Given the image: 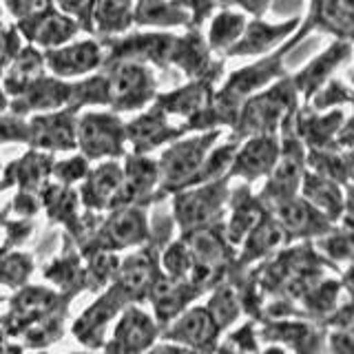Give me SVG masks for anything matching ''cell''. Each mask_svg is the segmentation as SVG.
I'll list each match as a JSON object with an SVG mask.
<instances>
[{"label": "cell", "instance_id": "1", "mask_svg": "<svg viewBox=\"0 0 354 354\" xmlns=\"http://www.w3.org/2000/svg\"><path fill=\"white\" fill-rule=\"evenodd\" d=\"M111 91L122 104H140L151 91V77L142 66H122L106 84V93Z\"/></svg>", "mask_w": 354, "mask_h": 354}, {"label": "cell", "instance_id": "2", "mask_svg": "<svg viewBox=\"0 0 354 354\" xmlns=\"http://www.w3.org/2000/svg\"><path fill=\"white\" fill-rule=\"evenodd\" d=\"M82 144L86 151H91L93 155L115 151V144L120 138V124L113 118L104 115H88L82 122Z\"/></svg>", "mask_w": 354, "mask_h": 354}, {"label": "cell", "instance_id": "3", "mask_svg": "<svg viewBox=\"0 0 354 354\" xmlns=\"http://www.w3.org/2000/svg\"><path fill=\"white\" fill-rule=\"evenodd\" d=\"M97 62H100V53H97V47L91 42L75 44V47H71V49L55 51L49 55L51 69L58 71L60 75L88 71V69H93Z\"/></svg>", "mask_w": 354, "mask_h": 354}, {"label": "cell", "instance_id": "4", "mask_svg": "<svg viewBox=\"0 0 354 354\" xmlns=\"http://www.w3.org/2000/svg\"><path fill=\"white\" fill-rule=\"evenodd\" d=\"M199 155H202V142H188L182 144L180 149L171 151V155L166 158V171H169L171 180L191 173L193 166H197Z\"/></svg>", "mask_w": 354, "mask_h": 354}, {"label": "cell", "instance_id": "5", "mask_svg": "<svg viewBox=\"0 0 354 354\" xmlns=\"http://www.w3.org/2000/svg\"><path fill=\"white\" fill-rule=\"evenodd\" d=\"M297 20L286 22L283 27H266V25H252V29L246 33V42L237 49V53H246V51H261L263 47L272 44L279 36H286L288 31L295 27Z\"/></svg>", "mask_w": 354, "mask_h": 354}, {"label": "cell", "instance_id": "6", "mask_svg": "<svg viewBox=\"0 0 354 354\" xmlns=\"http://www.w3.org/2000/svg\"><path fill=\"white\" fill-rule=\"evenodd\" d=\"M321 18L335 31L350 33L352 0H321Z\"/></svg>", "mask_w": 354, "mask_h": 354}, {"label": "cell", "instance_id": "7", "mask_svg": "<svg viewBox=\"0 0 354 354\" xmlns=\"http://www.w3.org/2000/svg\"><path fill=\"white\" fill-rule=\"evenodd\" d=\"M346 51H348V47H335L332 51H328L326 55H321V58H319L317 62H313L301 75H299V84L304 82V86L308 88V91H313V88H315L321 80H324L326 73L332 69V66L339 64L341 53H346Z\"/></svg>", "mask_w": 354, "mask_h": 354}, {"label": "cell", "instance_id": "8", "mask_svg": "<svg viewBox=\"0 0 354 354\" xmlns=\"http://www.w3.org/2000/svg\"><path fill=\"white\" fill-rule=\"evenodd\" d=\"M272 158H274V144L270 140H259V142H252L250 147H246V151L241 153L239 166L250 173H259L263 169H268Z\"/></svg>", "mask_w": 354, "mask_h": 354}, {"label": "cell", "instance_id": "9", "mask_svg": "<svg viewBox=\"0 0 354 354\" xmlns=\"http://www.w3.org/2000/svg\"><path fill=\"white\" fill-rule=\"evenodd\" d=\"M40 142L47 144V147H66L71 144V129L62 118H53V120H44L40 122Z\"/></svg>", "mask_w": 354, "mask_h": 354}, {"label": "cell", "instance_id": "10", "mask_svg": "<svg viewBox=\"0 0 354 354\" xmlns=\"http://www.w3.org/2000/svg\"><path fill=\"white\" fill-rule=\"evenodd\" d=\"M241 25H243L241 16H232V14L219 16L213 29H210V40H213L215 47H224V44H228L241 31Z\"/></svg>", "mask_w": 354, "mask_h": 354}, {"label": "cell", "instance_id": "11", "mask_svg": "<svg viewBox=\"0 0 354 354\" xmlns=\"http://www.w3.org/2000/svg\"><path fill=\"white\" fill-rule=\"evenodd\" d=\"M69 33H73V25H69L62 18H47L42 20V25L36 33H31L33 38H38L42 44H51V42H62Z\"/></svg>", "mask_w": 354, "mask_h": 354}, {"label": "cell", "instance_id": "12", "mask_svg": "<svg viewBox=\"0 0 354 354\" xmlns=\"http://www.w3.org/2000/svg\"><path fill=\"white\" fill-rule=\"evenodd\" d=\"M11 9H14V14H20L25 16L29 11H36L44 5V0H9Z\"/></svg>", "mask_w": 354, "mask_h": 354}, {"label": "cell", "instance_id": "13", "mask_svg": "<svg viewBox=\"0 0 354 354\" xmlns=\"http://www.w3.org/2000/svg\"><path fill=\"white\" fill-rule=\"evenodd\" d=\"M60 3H62L64 9L73 11V14H84V11L91 7L93 0H60Z\"/></svg>", "mask_w": 354, "mask_h": 354}]
</instances>
